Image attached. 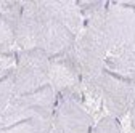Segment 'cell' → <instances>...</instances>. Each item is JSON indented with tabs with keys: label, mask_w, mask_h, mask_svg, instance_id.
<instances>
[{
	"label": "cell",
	"mask_w": 135,
	"mask_h": 133,
	"mask_svg": "<svg viewBox=\"0 0 135 133\" xmlns=\"http://www.w3.org/2000/svg\"><path fill=\"white\" fill-rule=\"evenodd\" d=\"M106 3L103 0H85L79 2L84 13V27L77 34L73 47L68 53L74 59L82 77V98L89 99L98 77L105 71V61L108 56L106 40Z\"/></svg>",
	"instance_id": "6da1fadb"
},
{
	"label": "cell",
	"mask_w": 135,
	"mask_h": 133,
	"mask_svg": "<svg viewBox=\"0 0 135 133\" xmlns=\"http://www.w3.org/2000/svg\"><path fill=\"white\" fill-rule=\"evenodd\" d=\"M15 37L16 52L40 50L52 58L66 53L77 35L45 7L42 0H23Z\"/></svg>",
	"instance_id": "7a4b0ae2"
},
{
	"label": "cell",
	"mask_w": 135,
	"mask_h": 133,
	"mask_svg": "<svg viewBox=\"0 0 135 133\" xmlns=\"http://www.w3.org/2000/svg\"><path fill=\"white\" fill-rule=\"evenodd\" d=\"M108 56L105 71L127 80L135 79V7L122 2L106 3Z\"/></svg>",
	"instance_id": "3957f363"
},
{
	"label": "cell",
	"mask_w": 135,
	"mask_h": 133,
	"mask_svg": "<svg viewBox=\"0 0 135 133\" xmlns=\"http://www.w3.org/2000/svg\"><path fill=\"white\" fill-rule=\"evenodd\" d=\"M16 61L11 72L15 96L37 91L48 85L50 58L40 50H21L15 52Z\"/></svg>",
	"instance_id": "277c9868"
},
{
	"label": "cell",
	"mask_w": 135,
	"mask_h": 133,
	"mask_svg": "<svg viewBox=\"0 0 135 133\" xmlns=\"http://www.w3.org/2000/svg\"><path fill=\"white\" fill-rule=\"evenodd\" d=\"M55 104H56V93L50 85L37 91L16 95L7 106L5 112L0 115V128L20 124L29 119H36L40 115L53 114Z\"/></svg>",
	"instance_id": "5b68a950"
},
{
	"label": "cell",
	"mask_w": 135,
	"mask_h": 133,
	"mask_svg": "<svg viewBox=\"0 0 135 133\" xmlns=\"http://www.w3.org/2000/svg\"><path fill=\"white\" fill-rule=\"evenodd\" d=\"M97 119L84 103L82 95L64 93L56 96L53 130L56 133H90Z\"/></svg>",
	"instance_id": "8992f818"
},
{
	"label": "cell",
	"mask_w": 135,
	"mask_h": 133,
	"mask_svg": "<svg viewBox=\"0 0 135 133\" xmlns=\"http://www.w3.org/2000/svg\"><path fill=\"white\" fill-rule=\"evenodd\" d=\"M48 85L53 88L56 96L64 93L82 95V77L79 68L68 52L58 56H52L50 59Z\"/></svg>",
	"instance_id": "52a82bcc"
},
{
	"label": "cell",
	"mask_w": 135,
	"mask_h": 133,
	"mask_svg": "<svg viewBox=\"0 0 135 133\" xmlns=\"http://www.w3.org/2000/svg\"><path fill=\"white\" fill-rule=\"evenodd\" d=\"M53 127V114L40 115L20 124L0 128V133H50Z\"/></svg>",
	"instance_id": "ba28073f"
},
{
	"label": "cell",
	"mask_w": 135,
	"mask_h": 133,
	"mask_svg": "<svg viewBox=\"0 0 135 133\" xmlns=\"http://www.w3.org/2000/svg\"><path fill=\"white\" fill-rule=\"evenodd\" d=\"M16 21H18V18L0 14V55H11L16 52Z\"/></svg>",
	"instance_id": "9c48e42d"
},
{
	"label": "cell",
	"mask_w": 135,
	"mask_h": 133,
	"mask_svg": "<svg viewBox=\"0 0 135 133\" xmlns=\"http://www.w3.org/2000/svg\"><path fill=\"white\" fill-rule=\"evenodd\" d=\"M90 133H124V128L122 122H119L117 119L111 115H101L100 119H97Z\"/></svg>",
	"instance_id": "30bf717a"
},
{
	"label": "cell",
	"mask_w": 135,
	"mask_h": 133,
	"mask_svg": "<svg viewBox=\"0 0 135 133\" xmlns=\"http://www.w3.org/2000/svg\"><path fill=\"white\" fill-rule=\"evenodd\" d=\"M15 96V88H13V80L11 74L5 79H0V115H2L10 104V101Z\"/></svg>",
	"instance_id": "8fae6325"
},
{
	"label": "cell",
	"mask_w": 135,
	"mask_h": 133,
	"mask_svg": "<svg viewBox=\"0 0 135 133\" xmlns=\"http://www.w3.org/2000/svg\"><path fill=\"white\" fill-rule=\"evenodd\" d=\"M16 56L15 53L11 55H0V79H5L13 72Z\"/></svg>",
	"instance_id": "7c38bea8"
},
{
	"label": "cell",
	"mask_w": 135,
	"mask_h": 133,
	"mask_svg": "<svg viewBox=\"0 0 135 133\" xmlns=\"http://www.w3.org/2000/svg\"><path fill=\"white\" fill-rule=\"evenodd\" d=\"M50 133H56V131H55V130H53V127H52V131H50Z\"/></svg>",
	"instance_id": "4fadbf2b"
}]
</instances>
